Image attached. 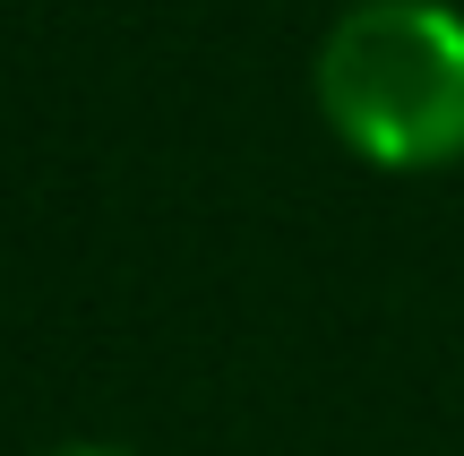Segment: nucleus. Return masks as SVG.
Segmentation results:
<instances>
[{
    "instance_id": "2",
    "label": "nucleus",
    "mask_w": 464,
    "mask_h": 456,
    "mask_svg": "<svg viewBox=\"0 0 464 456\" xmlns=\"http://www.w3.org/2000/svg\"><path fill=\"white\" fill-rule=\"evenodd\" d=\"M44 456H138V448H112V440H69V448H44Z\"/></svg>"
},
{
    "instance_id": "1",
    "label": "nucleus",
    "mask_w": 464,
    "mask_h": 456,
    "mask_svg": "<svg viewBox=\"0 0 464 456\" xmlns=\"http://www.w3.org/2000/svg\"><path fill=\"white\" fill-rule=\"evenodd\" d=\"M318 121L379 172L464 164V9L353 0L310 61Z\"/></svg>"
}]
</instances>
